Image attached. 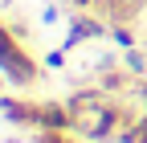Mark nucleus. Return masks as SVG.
<instances>
[{
  "label": "nucleus",
  "mask_w": 147,
  "mask_h": 143,
  "mask_svg": "<svg viewBox=\"0 0 147 143\" xmlns=\"http://www.w3.org/2000/svg\"><path fill=\"white\" fill-rule=\"evenodd\" d=\"M37 143H86L74 131H37Z\"/></svg>",
  "instance_id": "nucleus-10"
},
{
  "label": "nucleus",
  "mask_w": 147,
  "mask_h": 143,
  "mask_svg": "<svg viewBox=\"0 0 147 143\" xmlns=\"http://www.w3.org/2000/svg\"><path fill=\"white\" fill-rule=\"evenodd\" d=\"M94 12L102 16L106 25H135L139 16L147 12V0H98Z\"/></svg>",
  "instance_id": "nucleus-5"
},
{
  "label": "nucleus",
  "mask_w": 147,
  "mask_h": 143,
  "mask_svg": "<svg viewBox=\"0 0 147 143\" xmlns=\"http://www.w3.org/2000/svg\"><path fill=\"white\" fill-rule=\"evenodd\" d=\"M69 106V119H74V135L86 139V143H115L123 123H127V106L123 98L106 94L102 86L94 90H74L65 98Z\"/></svg>",
  "instance_id": "nucleus-1"
},
{
  "label": "nucleus",
  "mask_w": 147,
  "mask_h": 143,
  "mask_svg": "<svg viewBox=\"0 0 147 143\" xmlns=\"http://www.w3.org/2000/svg\"><path fill=\"white\" fill-rule=\"evenodd\" d=\"M110 41H115L119 49H135V45H139L135 25H110Z\"/></svg>",
  "instance_id": "nucleus-9"
},
{
  "label": "nucleus",
  "mask_w": 147,
  "mask_h": 143,
  "mask_svg": "<svg viewBox=\"0 0 147 143\" xmlns=\"http://www.w3.org/2000/svg\"><path fill=\"white\" fill-rule=\"evenodd\" d=\"M65 4H69L74 12H94V4H98V0H65Z\"/></svg>",
  "instance_id": "nucleus-12"
},
{
  "label": "nucleus",
  "mask_w": 147,
  "mask_h": 143,
  "mask_svg": "<svg viewBox=\"0 0 147 143\" xmlns=\"http://www.w3.org/2000/svg\"><path fill=\"white\" fill-rule=\"evenodd\" d=\"M65 53H69L65 45H61V49H49V53H45V69H65Z\"/></svg>",
  "instance_id": "nucleus-11"
},
{
  "label": "nucleus",
  "mask_w": 147,
  "mask_h": 143,
  "mask_svg": "<svg viewBox=\"0 0 147 143\" xmlns=\"http://www.w3.org/2000/svg\"><path fill=\"white\" fill-rule=\"evenodd\" d=\"M37 131H74V119H69V106L65 98H41V123H37Z\"/></svg>",
  "instance_id": "nucleus-6"
},
{
  "label": "nucleus",
  "mask_w": 147,
  "mask_h": 143,
  "mask_svg": "<svg viewBox=\"0 0 147 143\" xmlns=\"http://www.w3.org/2000/svg\"><path fill=\"white\" fill-rule=\"evenodd\" d=\"M0 94H4V74H0Z\"/></svg>",
  "instance_id": "nucleus-14"
},
{
  "label": "nucleus",
  "mask_w": 147,
  "mask_h": 143,
  "mask_svg": "<svg viewBox=\"0 0 147 143\" xmlns=\"http://www.w3.org/2000/svg\"><path fill=\"white\" fill-rule=\"evenodd\" d=\"M41 21H45V25H53V21H57V4H45V12H41Z\"/></svg>",
  "instance_id": "nucleus-13"
},
{
  "label": "nucleus",
  "mask_w": 147,
  "mask_h": 143,
  "mask_svg": "<svg viewBox=\"0 0 147 143\" xmlns=\"http://www.w3.org/2000/svg\"><path fill=\"white\" fill-rule=\"evenodd\" d=\"M0 74L16 90H33L41 82V61L25 49V37L12 25H4V21H0Z\"/></svg>",
  "instance_id": "nucleus-2"
},
{
  "label": "nucleus",
  "mask_w": 147,
  "mask_h": 143,
  "mask_svg": "<svg viewBox=\"0 0 147 143\" xmlns=\"http://www.w3.org/2000/svg\"><path fill=\"white\" fill-rule=\"evenodd\" d=\"M98 37H110V25L102 21L98 12H74V16H69L65 49H78V45H86V41H98Z\"/></svg>",
  "instance_id": "nucleus-3"
},
{
  "label": "nucleus",
  "mask_w": 147,
  "mask_h": 143,
  "mask_svg": "<svg viewBox=\"0 0 147 143\" xmlns=\"http://www.w3.org/2000/svg\"><path fill=\"white\" fill-rule=\"evenodd\" d=\"M123 69L127 74H135V78H147V49H123Z\"/></svg>",
  "instance_id": "nucleus-7"
},
{
  "label": "nucleus",
  "mask_w": 147,
  "mask_h": 143,
  "mask_svg": "<svg viewBox=\"0 0 147 143\" xmlns=\"http://www.w3.org/2000/svg\"><path fill=\"white\" fill-rule=\"evenodd\" d=\"M0 115L12 127H33L41 123V98H16V94H0Z\"/></svg>",
  "instance_id": "nucleus-4"
},
{
  "label": "nucleus",
  "mask_w": 147,
  "mask_h": 143,
  "mask_svg": "<svg viewBox=\"0 0 147 143\" xmlns=\"http://www.w3.org/2000/svg\"><path fill=\"white\" fill-rule=\"evenodd\" d=\"M115 143H147V119H131V123H123V131Z\"/></svg>",
  "instance_id": "nucleus-8"
}]
</instances>
